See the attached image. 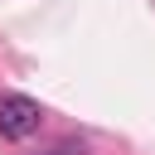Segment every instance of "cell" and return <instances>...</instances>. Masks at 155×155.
Masks as SVG:
<instances>
[{"label":"cell","mask_w":155,"mask_h":155,"mask_svg":"<svg viewBox=\"0 0 155 155\" xmlns=\"http://www.w3.org/2000/svg\"><path fill=\"white\" fill-rule=\"evenodd\" d=\"M39 121H44V107H39L34 97H24V92H5V97H0V136H5V140L34 136Z\"/></svg>","instance_id":"obj_1"},{"label":"cell","mask_w":155,"mask_h":155,"mask_svg":"<svg viewBox=\"0 0 155 155\" xmlns=\"http://www.w3.org/2000/svg\"><path fill=\"white\" fill-rule=\"evenodd\" d=\"M48 155H73V150H48Z\"/></svg>","instance_id":"obj_2"}]
</instances>
